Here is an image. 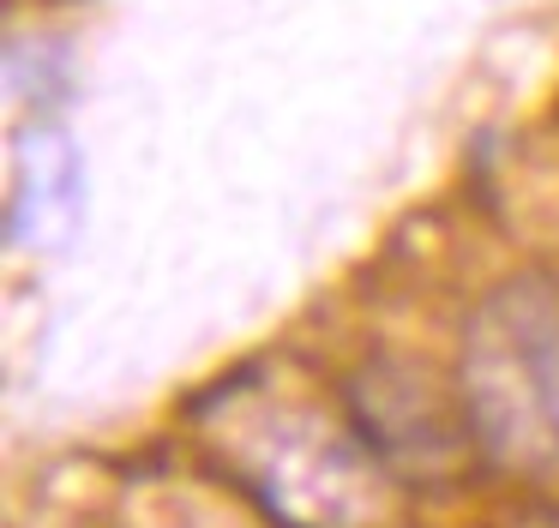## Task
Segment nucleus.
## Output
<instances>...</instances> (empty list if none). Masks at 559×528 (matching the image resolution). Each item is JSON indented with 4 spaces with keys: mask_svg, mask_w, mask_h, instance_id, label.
<instances>
[{
    "mask_svg": "<svg viewBox=\"0 0 559 528\" xmlns=\"http://www.w3.org/2000/svg\"><path fill=\"white\" fill-rule=\"evenodd\" d=\"M85 223V163L55 127H25L13 139V192H7V240L19 252H55Z\"/></svg>",
    "mask_w": 559,
    "mask_h": 528,
    "instance_id": "nucleus-4",
    "label": "nucleus"
},
{
    "mask_svg": "<svg viewBox=\"0 0 559 528\" xmlns=\"http://www.w3.org/2000/svg\"><path fill=\"white\" fill-rule=\"evenodd\" d=\"M457 396L487 468L542 480L559 468V271L499 276L457 331Z\"/></svg>",
    "mask_w": 559,
    "mask_h": 528,
    "instance_id": "nucleus-2",
    "label": "nucleus"
},
{
    "mask_svg": "<svg viewBox=\"0 0 559 528\" xmlns=\"http://www.w3.org/2000/svg\"><path fill=\"white\" fill-rule=\"evenodd\" d=\"M506 528H559V504H523L518 516H506Z\"/></svg>",
    "mask_w": 559,
    "mask_h": 528,
    "instance_id": "nucleus-5",
    "label": "nucleus"
},
{
    "mask_svg": "<svg viewBox=\"0 0 559 528\" xmlns=\"http://www.w3.org/2000/svg\"><path fill=\"white\" fill-rule=\"evenodd\" d=\"M337 396L355 432L409 492H451L493 475L475 444L469 415H463L457 379H439L427 360L373 348L337 379Z\"/></svg>",
    "mask_w": 559,
    "mask_h": 528,
    "instance_id": "nucleus-3",
    "label": "nucleus"
},
{
    "mask_svg": "<svg viewBox=\"0 0 559 528\" xmlns=\"http://www.w3.org/2000/svg\"><path fill=\"white\" fill-rule=\"evenodd\" d=\"M181 420L193 463L271 528H409V487L355 432L343 396L319 403L271 360L205 384Z\"/></svg>",
    "mask_w": 559,
    "mask_h": 528,
    "instance_id": "nucleus-1",
    "label": "nucleus"
}]
</instances>
